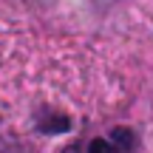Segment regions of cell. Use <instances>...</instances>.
<instances>
[{
  "instance_id": "cell-2",
  "label": "cell",
  "mask_w": 153,
  "mask_h": 153,
  "mask_svg": "<svg viewBox=\"0 0 153 153\" xmlns=\"http://www.w3.org/2000/svg\"><path fill=\"white\" fill-rule=\"evenodd\" d=\"M88 153H119V148H116L111 139H94V142L88 145Z\"/></svg>"
},
{
  "instance_id": "cell-3",
  "label": "cell",
  "mask_w": 153,
  "mask_h": 153,
  "mask_svg": "<svg viewBox=\"0 0 153 153\" xmlns=\"http://www.w3.org/2000/svg\"><path fill=\"white\" fill-rule=\"evenodd\" d=\"M65 153H82V150H79V148H76V145H71V148H68Z\"/></svg>"
},
{
  "instance_id": "cell-1",
  "label": "cell",
  "mask_w": 153,
  "mask_h": 153,
  "mask_svg": "<svg viewBox=\"0 0 153 153\" xmlns=\"http://www.w3.org/2000/svg\"><path fill=\"white\" fill-rule=\"evenodd\" d=\"M111 142L119 148V153H131L133 150V133L128 131V128H116V131L111 133Z\"/></svg>"
}]
</instances>
